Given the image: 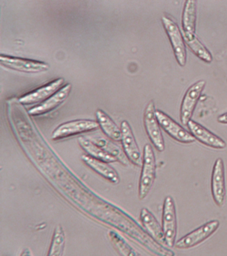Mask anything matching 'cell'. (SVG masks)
<instances>
[{
    "mask_svg": "<svg viewBox=\"0 0 227 256\" xmlns=\"http://www.w3.org/2000/svg\"><path fill=\"white\" fill-rule=\"evenodd\" d=\"M140 219L147 234L159 243L165 245L163 228L153 214L147 208H143L141 210Z\"/></svg>",
    "mask_w": 227,
    "mask_h": 256,
    "instance_id": "cell-16",
    "label": "cell"
},
{
    "mask_svg": "<svg viewBox=\"0 0 227 256\" xmlns=\"http://www.w3.org/2000/svg\"><path fill=\"white\" fill-rule=\"evenodd\" d=\"M219 122L222 124H227V113H225L222 114V115L219 116L218 117Z\"/></svg>",
    "mask_w": 227,
    "mask_h": 256,
    "instance_id": "cell-24",
    "label": "cell"
},
{
    "mask_svg": "<svg viewBox=\"0 0 227 256\" xmlns=\"http://www.w3.org/2000/svg\"><path fill=\"white\" fill-rule=\"evenodd\" d=\"M197 18V2L187 0L185 2L183 13V28L184 38H190L195 36V24Z\"/></svg>",
    "mask_w": 227,
    "mask_h": 256,
    "instance_id": "cell-17",
    "label": "cell"
},
{
    "mask_svg": "<svg viewBox=\"0 0 227 256\" xmlns=\"http://www.w3.org/2000/svg\"><path fill=\"white\" fill-rule=\"evenodd\" d=\"M211 192L215 204L219 207H222L226 199L227 190L224 162L221 158H218L213 166L211 176Z\"/></svg>",
    "mask_w": 227,
    "mask_h": 256,
    "instance_id": "cell-8",
    "label": "cell"
},
{
    "mask_svg": "<svg viewBox=\"0 0 227 256\" xmlns=\"http://www.w3.org/2000/svg\"><path fill=\"white\" fill-rule=\"evenodd\" d=\"M155 112L156 110L154 102L151 101L145 108L143 121L145 130L151 143L159 152H163L165 150L164 140Z\"/></svg>",
    "mask_w": 227,
    "mask_h": 256,
    "instance_id": "cell-7",
    "label": "cell"
},
{
    "mask_svg": "<svg viewBox=\"0 0 227 256\" xmlns=\"http://www.w3.org/2000/svg\"><path fill=\"white\" fill-rule=\"evenodd\" d=\"M161 20L170 40L177 61L179 65L184 66L186 64L187 52L180 30L177 24L170 18L164 16Z\"/></svg>",
    "mask_w": 227,
    "mask_h": 256,
    "instance_id": "cell-6",
    "label": "cell"
},
{
    "mask_svg": "<svg viewBox=\"0 0 227 256\" xmlns=\"http://www.w3.org/2000/svg\"><path fill=\"white\" fill-rule=\"evenodd\" d=\"M155 114L161 127L176 141L183 144H191L196 140L192 134L181 127L164 112L157 110Z\"/></svg>",
    "mask_w": 227,
    "mask_h": 256,
    "instance_id": "cell-10",
    "label": "cell"
},
{
    "mask_svg": "<svg viewBox=\"0 0 227 256\" xmlns=\"http://www.w3.org/2000/svg\"><path fill=\"white\" fill-rule=\"evenodd\" d=\"M65 80L58 78L41 86V87L33 90L19 98V102L24 105H31L37 103H42L50 98L53 94L59 91L63 87Z\"/></svg>",
    "mask_w": 227,
    "mask_h": 256,
    "instance_id": "cell-11",
    "label": "cell"
},
{
    "mask_svg": "<svg viewBox=\"0 0 227 256\" xmlns=\"http://www.w3.org/2000/svg\"><path fill=\"white\" fill-rule=\"evenodd\" d=\"M156 160L153 148L146 144L143 150L142 166L139 183V198L144 200L152 189L156 178Z\"/></svg>",
    "mask_w": 227,
    "mask_h": 256,
    "instance_id": "cell-1",
    "label": "cell"
},
{
    "mask_svg": "<svg viewBox=\"0 0 227 256\" xmlns=\"http://www.w3.org/2000/svg\"><path fill=\"white\" fill-rule=\"evenodd\" d=\"M205 84L204 80H199L187 90L181 107V121L184 125H187L190 121Z\"/></svg>",
    "mask_w": 227,
    "mask_h": 256,
    "instance_id": "cell-12",
    "label": "cell"
},
{
    "mask_svg": "<svg viewBox=\"0 0 227 256\" xmlns=\"http://www.w3.org/2000/svg\"><path fill=\"white\" fill-rule=\"evenodd\" d=\"M184 39L189 47L199 58L208 63L212 61L213 58L210 52L201 43L196 35L193 36L192 38Z\"/></svg>",
    "mask_w": 227,
    "mask_h": 256,
    "instance_id": "cell-22",
    "label": "cell"
},
{
    "mask_svg": "<svg viewBox=\"0 0 227 256\" xmlns=\"http://www.w3.org/2000/svg\"><path fill=\"white\" fill-rule=\"evenodd\" d=\"M162 228L165 245L172 248L175 246L177 232V214L174 200L171 196L165 198L162 214Z\"/></svg>",
    "mask_w": 227,
    "mask_h": 256,
    "instance_id": "cell-3",
    "label": "cell"
},
{
    "mask_svg": "<svg viewBox=\"0 0 227 256\" xmlns=\"http://www.w3.org/2000/svg\"><path fill=\"white\" fill-rule=\"evenodd\" d=\"M0 63L9 69L27 74L40 73L49 69V64L45 62L3 54L0 55Z\"/></svg>",
    "mask_w": 227,
    "mask_h": 256,
    "instance_id": "cell-5",
    "label": "cell"
},
{
    "mask_svg": "<svg viewBox=\"0 0 227 256\" xmlns=\"http://www.w3.org/2000/svg\"><path fill=\"white\" fill-rule=\"evenodd\" d=\"M20 256H33V254L29 248H25V249L23 250V251L21 252Z\"/></svg>",
    "mask_w": 227,
    "mask_h": 256,
    "instance_id": "cell-25",
    "label": "cell"
},
{
    "mask_svg": "<svg viewBox=\"0 0 227 256\" xmlns=\"http://www.w3.org/2000/svg\"><path fill=\"white\" fill-rule=\"evenodd\" d=\"M121 142L122 143L125 155L126 156L127 159L134 165L142 166L143 158H141L140 150L128 122H121Z\"/></svg>",
    "mask_w": 227,
    "mask_h": 256,
    "instance_id": "cell-9",
    "label": "cell"
},
{
    "mask_svg": "<svg viewBox=\"0 0 227 256\" xmlns=\"http://www.w3.org/2000/svg\"><path fill=\"white\" fill-rule=\"evenodd\" d=\"M78 142L79 146L86 152L87 155L95 159L101 160L108 164L117 161L114 156L111 155L97 144L87 138L80 137L78 139Z\"/></svg>",
    "mask_w": 227,
    "mask_h": 256,
    "instance_id": "cell-18",
    "label": "cell"
},
{
    "mask_svg": "<svg viewBox=\"0 0 227 256\" xmlns=\"http://www.w3.org/2000/svg\"><path fill=\"white\" fill-rule=\"evenodd\" d=\"M65 247V234L60 225H57L53 231L47 256H63Z\"/></svg>",
    "mask_w": 227,
    "mask_h": 256,
    "instance_id": "cell-21",
    "label": "cell"
},
{
    "mask_svg": "<svg viewBox=\"0 0 227 256\" xmlns=\"http://www.w3.org/2000/svg\"><path fill=\"white\" fill-rule=\"evenodd\" d=\"M219 226L220 222L219 220H212L207 222L194 231L187 234L184 237L181 238L175 244V247L177 249L186 250L199 245L211 237L219 229Z\"/></svg>",
    "mask_w": 227,
    "mask_h": 256,
    "instance_id": "cell-4",
    "label": "cell"
},
{
    "mask_svg": "<svg viewBox=\"0 0 227 256\" xmlns=\"http://www.w3.org/2000/svg\"><path fill=\"white\" fill-rule=\"evenodd\" d=\"M72 89V85L67 84L63 86L59 91L51 96L48 99L45 100L38 106L31 108L29 110V115L32 116H39L49 113L53 110L59 107L67 100Z\"/></svg>",
    "mask_w": 227,
    "mask_h": 256,
    "instance_id": "cell-13",
    "label": "cell"
},
{
    "mask_svg": "<svg viewBox=\"0 0 227 256\" xmlns=\"http://www.w3.org/2000/svg\"><path fill=\"white\" fill-rule=\"evenodd\" d=\"M113 247L120 256H143L127 242L123 236L117 232L109 230L107 233Z\"/></svg>",
    "mask_w": 227,
    "mask_h": 256,
    "instance_id": "cell-20",
    "label": "cell"
},
{
    "mask_svg": "<svg viewBox=\"0 0 227 256\" xmlns=\"http://www.w3.org/2000/svg\"><path fill=\"white\" fill-rule=\"evenodd\" d=\"M97 145L100 146L111 155L114 156L117 161H120L122 163L126 164L127 160L123 157V154L121 153L120 148L115 144L111 143L107 140H103V138H100L97 142Z\"/></svg>",
    "mask_w": 227,
    "mask_h": 256,
    "instance_id": "cell-23",
    "label": "cell"
},
{
    "mask_svg": "<svg viewBox=\"0 0 227 256\" xmlns=\"http://www.w3.org/2000/svg\"><path fill=\"white\" fill-rule=\"evenodd\" d=\"M81 160L89 168L96 172L99 175L102 176L105 179L109 180L112 184H117L119 182L118 173L114 168L109 166L108 163L101 160L95 159L88 155H83Z\"/></svg>",
    "mask_w": 227,
    "mask_h": 256,
    "instance_id": "cell-15",
    "label": "cell"
},
{
    "mask_svg": "<svg viewBox=\"0 0 227 256\" xmlns=\"http://www.w3.org/2000/svg\"><path fill=\"white\" fill-rule=\"evenodd\" d=\"M187 126L193 137L205 145L215 149H224L226 148L227 144L224 140L193 120H191Z\"/></svg>",
    "mask_w": 227,
    "mask_h": 256,
    "instance_id": "cell-14",
    "label": "cell"
},
{
    "mask_svg": "<svg viewBox=\"0 0 227 256\" xmlns=\"http://www.w3.org/2000/svg\"><path fill=\"white\" fill-rule=\"evenodd\" d=\"M96 117L99 128L105 135L115 142L121 141V130L112 119L101 110L96 111Z\"/></svg>",
    "mask_w": 227,
    "mask_h": 256,
    "instance_id": "cell-19",
    "label": "cell"
},
{
    "mask_svg": "<svg viewBox=\"0 0 227 256\" xmlns=\"http://www.w3.org/2000/svg\"><path fill=\"white\" fill-rule=\"evenodd\" d=\"M98 122L91 120H76L65 122L55 128L51 138L53 140L65 139L71 136L97 130Z\"/></svg>",
    "mask_w": 227,
    "mask_h": 256,
    "instance_id": "cell-2",
    "label": "cell"
}]
</instances>
